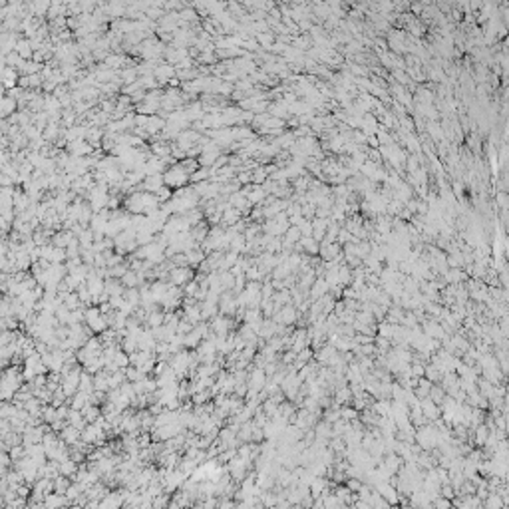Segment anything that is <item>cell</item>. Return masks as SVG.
<instances>
[{"instance_id":"4dcf8cb0","label":"cell","mask_w":509,"mask_h":509,"mask_svg":"<svg viewBox=\"0 0 509 509\" xmlns=\"http://www.w3.org/2000/svg\"><path fill=\"white\" fill-rule=\"evenodd\" d=\"M211 398V392L209 390H205V392H197V394H193L191 396V400H193V404H197V406H203L205 402Z\"/></svg>"},{"instance_id":"1f68e13d","label":"cell","mask_w":509,"mask_h":509,"mask_svg":"<svg viewBox=\"0 0 509 509\" xmlns=\"http://www.w3.org/2000/svg\"><path fill=\"white\" fill-rule=\"evenodd\" d=\"M257 38H259V42H263V44H269V42L272 40V36H269V34H257Z\"/></svg>"},{"instance_id":"d6986e66","label":"cell","mask_w":509,"mask_h":509,"mask_svg":"<svg viewBox=\"0 0 509 509\" xmlns=\"http://www.w3.org/2000/svg\"><path fill=\"white\" fill-rule=\"evenodd\" d=\"M68 426H74V428H78V430H84V428L88 426V422H86V418H84L82 412H78V410H70Z\"/></svg>"},{"instance_id":"5b68a950","label":"cell","mask_w":509,"mask_h":509,"mask_svg":"<svg viewBox=\"0 0 509 509\" xmlns=\"http://www.w3.org/2000/svg\"><path fill=\"white\" fill-rule=\"evenodd\" d=\"M249 468H251V461L239 458V454L227 463V472H229V475H231L233 479H237V481H243V479L247 477Z\"/></svg>"},{"instance_id":"5bb4252c","label":"cell","mask_w":509,"mask_h":509,"mask_svg":"<svg viewBox=\"0 0 509 509\" xmlns=\"http://www.w3.org/2000/svg\"><path fill=\"white\" fill-rule=\"evenodd\" d=\"M74 239L76 237L72 235V231L62 229V231H58V233H54V235H52V245L58 247V249H68Z\"/></svg>"},{"instance_id":"cb8c5ba5","label":"cell","mask_w":509,"mask_h":509,"mask_svg":"<svg viewBox=\"0 0 509 509\" xmlns=\"http://www.w3.org/2000/svg\"><path fill=\"white\" fill-rule=\"evenodd\" d=\"M125 378H127V382L136 384V382L145 380V372L139 370V368H136V366H127V368H125Z\"/></svg>"},{"instance_id":"7a4b0ae2","label":"cell","mask_w":509,"mask_h":509,"mask_svg":"<svg viewBox=\"0 0 509 509\" xmlns=\"http://www.w3.org/2000/svg\"><path fill=\"white\" fill-rule=\"evenodd\" d=\"M22 380H24V376L20 374L16 368L4 370V374H2V390H0V396H2L4 402L12 400L18 394V390L22 388Z\"/></svg>"},{"instance_id":"8fae6325","label":"cell","mask_w":509,"mask_h":509,"mask_svg":"<svg viewBox=\"0 0 509 509\" xmlns=\"http://www.w3.org/2000/svg\"><path fill=\"white\" fill-rule=\"evenodd\" d=\"M125 507V501H123V492H114V493H108L102 501H100V509H121Z\"/></svg>"},{"instance_id":"52a82bcc","label":"cell","mask_w":509,"mask_h":509,"mask_svg":"<svg viewBox=\"0 0 509 509\" xmlns=\"http://www.w3.org/2000/svg\"><path fill=\"white\" fill-rule=\"evenodd\" d=\"M105 438V430L100 426V424H88L86 428L82 430V441L84 443H88V445H94V443H100L103 441Z\"/></svg>"},{"instance_id":"6da1fadb","label":"cell","mask_w":509,"mask_h":509,"mask_svg":"<svg viewBox=\"0 0 509 509\" xmlns=\"http://www.w3.org/2000/svg\"><path fill=\"white\" fill-rule=\"evenodd\" d=\"M125 209L132 215H152L161 209V201L157 195L147 193V191H132L130 197L125 199Z\"/></svg>"},{"instance_id":"7402d4cb","label":"cell","mask_w":509,"mask_h":509,"mask_svg":"<svg viewBox=\"0 0 509 509\" xmlns=\"http://www.w3.org/2000/svg\"><path fill=\"white\" fill-rule=\"evenodd\" d=\"M80 392H84V394L96 392V388H94V376H92V374H88V372L82 374V378H80Z\"/></svg>"},{"instance_id":"d6a6232c","label":"cell","mask_w":509,"mask_h":509,"mask_svg":"<svg viewBox=\"0 0 509 509\" xmlns=\"http://www.w3.org/2000/svg\"><path fill=\"white\" fill-rule=\"evenodd\" d=\"M436 507H438V509H448L450 503H448V501H443V499H438V501H436Z\"/></svg>"},{"instance_id":"ac0fdd59","label":"cell","mask_w":509,"mask_h":509,"mask_svg":"<svg viewBox=\"0 0 509 509\" xmlns=\"http://www.w3.org/2000/svg\"><path fill=\"white\" fill-rule=\"evenodd\" d=\"M90 406V400H88V394L84 392H78L74 398H70V408L72 410H78V412H84Z\"/></svg>"},{"instance_id":"30bf717a","label":"cell","mask_w":509,"mask_h":509,"mask_svg":"<svg viewBox=\"0 0 509 509\" xmlns=\"http://www.w3.org/2000/svg\"><path fill=\"white\" fill-rule=\"evenodd\" d=\"M60 440L66 445H70V448H74V445H78L82 441V430H78L74 426H68V424H66V428L60 432Z\"/></svg>"},{"instance_id":"3957f363","label":"cell","mask_w":509,"mask_h":509,"mask_svg":"<svg viewBox=\"0 0 509 509\" xmlns=\"http://www.w3.org/2000/svg\"><path fill=\"white\" fill-rule=\"evenodd\" d=\"M163 179H165V185L169 187V189H181V187H185V183L187 181H191V173H189V169L183 165V161L181 163H177V165H171V167H167V171L163 173Z\"/></svg>"},{"instance_id":"4316f807","label":"cell","mask_w":509,"mask_h":509,"mask_svg":"<svg viewBox=\"0 0 509 509\" xmlns=\"http://www.w3.org/2000/svg\"><path fill=\"white\" fill-rule=\"evenodd\" d=\"M72 483L64 477V475H60V477H56L54 479V492L56 493H62V495H66V492H68V487H70Z\"/></svg>"},{"instance_id":"83f0119b","label":"cell","mask_w":509,"mask_h":509,"mask_svg":"<svg viewBox=\"0 0 509 509\" xmlns=\"http://www.w3.org/2000/svg\"><path fill=\"white\" fill-rule=\"evenodd\" d=\"M179 18H181V24H187V22H195L197 20V12L191 10V8H183L179 12Z\"/></svg>"},{"instance_id":"603a6c76","label":"cell","mask_w":509,"mask_h":509,"mask_svg":"<svg viewBox=\"0 0 509 509\" xmlns=\"http://www.w3.org/2000/svg\"><path fill=\"white\" fill-rule=\"evenodd\" d=\"M16 105H18V102H16L14 98L4 96V100H2V118H4V119H8V116H10V118L14 116Z\"/></svg>"},{"instance_id":"9a60e30c","label":"cell","mask_w":509,"mask_h":509,"mask_svg":"<svg viewBox=\"0 0 509 509\" xmlns=\"http://www.w3.org/2000/svg\"><path fill=\"white\" fill-rule=\"evenodd\" d=\"M44 503H46V507H48V509H64V505H66V503H70V501H68V497H66V495H62V493H56V492H52V493H48V495H46Z\"/></svg>"},{"instance_id":"277c9868","label":"cell","mask_w":509,"mask_h":509,"mask_svg":"<svg viewBox=\"0 0 509 509\" xmlns=\"http://www.w3.org/2000/svg\"><path fill=\"white\" fill-rule=\"evenodd\" d=\"M86 324L92 332L103 334L110 326V321L105 314H102V310L98 306H90V308H86Z\"/></svg>"},{"instance_id":"484cf974","label":"cell","mask_w":509,"mask_h":509,"mask_svg":"<svg viewBox=\"0 0 509 509\" xmlns=\"http://www.w3.org/2000/svg\"><path fill=\"white\" fill-rule=\"evenodd\" d=\"M82 414H84V418H86L88 424H94V422H98V420L102 418V410H100L98 406H92V404H90L86 410H84Z\"/></svg>"},{"instance_id":"9c48e42d","label":"cell","mask_w":509,"mask_h":509,"mask_svg":"<svg viewBox=\"0 0 509 509\" xmlns=\"http://www.w3.org/2000/svg\"><path fill=\"white\" fill-rule=\"evenodd\" d=\"M153 76H155L157 84H165V82H171V80H173V78L177 76V70H175V66H171V64H167V62H161L159 66L155 68Z\"/></svg>"},{"instance_id":"7c38bea8","label":"cell","mask_w":509,"mask_h":509,"mask_svg":"<svg viewBox=\"0 0 509 509\" xmlns=\"http://www.w3.org/2000/svg\"><path fill=\"white\" fill-rule=\"evenodd\" d=\"M92 150H94V147H92L86 139H80V141H72V143H68V152H70L72 155H76V157H90Z\"/></svg>"},{"instance_id":"ba28073f","label":"cell","mask_w":509,"mask_h":509,"mask_svg":"<svg viewBox=\"0 0 509 509\" xmlns=\"http://www.w3.org/2000/svg\"><path fill=\"white\" fill-rule=\"evenodd\" d=\"M211 332H213L215 336H229V332H231V326H233V322L229 321L227 316H215V318H211Z\"/></svg>"},{"instance_id":"ffe728a7","label":"cell","mask_w":509,"mask_h":509,"mask_svg":"<svg viewBox=\"0 0 509 509\" xmlns=\"http://www.w3.org/2000/svg\"><path fill=\"white\" fill-rule=\"evenodd\" d=\"M78 472H80V470H78V463H76L72 458H68V459L60 461V475L68 477V475H76Z\"/></svg>"},{"instance_id":"e0dca14e","label":"cell","mask_w":509,"mask_h":509,"mask_svg":"<svg viewBox=\"0 0 509 509\" xmlns=\"http://www.w3.org/2000/svg\"><path fill=\"white\" fill-rule=\"evenodd\" d=\"M16 52H18V56L22 58V60H30L32 56H34V48H32V42L28 40V38H20V42H18V46H16Z\"/></svg>"},{"instance_id":"f546056e","label":"cell","mask_w":509,"mask_h":509,"mask_svg":"<svg viewBox=\"0 0 509 509\" xmlns=\"http://www.w3.org/2000/svg\"><path fill=\"white\" fill-rule=\"evenodd\" d=\"M292 318H294V310L290 306H287V308L281 310V314L277 316V321L279 322H292Z\"/></svg>"},{"instance_id":"f1b7e54d","label":"cell","mask_w":509,"mask_h":509,"mask_svg":"<svg viewBox=\"0 0 509 509\" xmlns=\"http://www.w3.org/2000/svg\"><path fill=\"white\" fill-rule=\"evenodd\" d=\"M199 288H201V283H199V281H191L189 285H185V294L189 296V299H195L197 292H199Z\"/></svg>"},{"instance_id":"2e32d148","label":"cell","mask_w":509,"mask_h":509,"mask_svg":"<svg viewBox=\"0 0 509 509\" xmlns=\"http://www.w3.org/2000/svg\"><path fill=\"white\" fill-rule=\"evenodd\" d=\"M145 324L150 326V328H159V326H163V324H165V310H159V306H157L155 310L147 312Z\"/></svg>"},{"instance_id":"d4e9b609","label":"cell","mask_w":509,"mask_h":509,"mask_svg":"<svg viewBox=\"0 0 509 509\" xmlns=\"http://www.w3.org/2000/svg\"><path fill=\"white\" fill-rule=\"evenodd\" d=\"M279 330V326L274 324V322H271V321H263L261 322V326H259V334L263 336V338H271V336H274V332Z\"/></svg>"},{"instance_id":"8992f818","label":"cell","mask_w":509,"mask_h":509,"mask_svg":"<svg viewBox=\"0 0 509 509\" xmlns=\"http://www.w3.org/2000/svg\"><path fill=\"white\" fill-rule=\"evenodd\" d=\"M169 281L173 287H183L193 281V271L191 267H171L169 269Z\"/></svg>"},{"instance_id":"4fadbf2b","label":"cell","mask_w":509,"mask_h":509,"mask_svg":"<svg viewBox=\"0 0 509 509\" xmlns=\"http://www.w3.org/2000/svg\"><path fill=\"white\" fill-rule=\"evenodd\" d=\"M141 187H143V191H147V193L157 195L159 191L165 187V179H163V175H150V177H145Z\"/></svg>"},{"instance_id":"44dd1931","label":"cell","mask_w":509,"mask_h":509,"mask_svg":"<svg viewBox=\"0 0 509 509\" xmlns=\"http://www.w3.org/2000/svg\"><path fill=\"white\" fill-rule=\"evenodd\" d=\"M185 257H187V265L189 267H197V265H201L203 261H205V254H203V251L201 249H191V251H187L185 253Z\"/></svg>"}]
</instances>
